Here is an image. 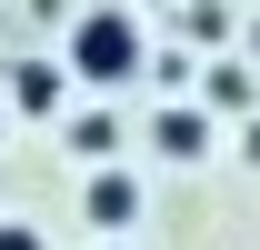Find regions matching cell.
<instances>
[{
  "label": "cell",
  "mask_w": 260,
  "mask_h": 250,
  "mask_svg": "<svg viewBox=\"0 0 260 250\" xmlns=\"http://www.w3.org/2000/svg\"><path fill=\"white\" fill-rule=\"evenodd\" d=\"M140 20L130 10H80V30H70V70L80 80H100V90H120V80H140Z\"/></svg>",
  "instance_id": "6da1fadb"
},
{
  "label": "cell",
  "mask_w": 260,
  "mask_h": 250,
  "mask_svg": "<svg viewBox=\"0 0 260 250\" xmlns=\"http://www.w3.org/2000/svg\"><path fill=\"white\" fill-rule=\"evenodd\" d=\"M80 210H90V230H110V240H120L130 220H140V180H130V170H90Z\"/></svg>",
  "instance_id": "7a4b0ae2"
},
{
  "label": "cell",
  "mask_w": 260,
  "mask_h": 250,
  "mask_svg": "<svg viewBox=\"0 0 260 250\" xmlns=\"http://www.w3.org/2000/svg\"><path fill=\"white\" fill-rule=\"evenodd\" d=\"M160 150L170 160H200L210 150V120H200V110H160Z\"/></svg>",
  "instance_id": "3957f363"
},
{
  "label": "cell",
  "mask_w": 260,
  "mask_h": 250,
  "mask_svg": "<svg viewBox=\"0 0 260 250\" xmlns=\"http://www.w3.org/2000/svg\"><path fill=\"white\" fill-rule=\"evenodd\" d=\"M10 100H20V110H60V70H20V80H10Z\"/></svg>",
  "instance_id": "277c9868"
},
{
  "label": "cell",
  "mask_w": 260,
  "mask_h": 250,
  "mask_svg": "<svg viewBox=\"0 0 260 250\" xmlns=\"http://www.w3.org/2000/svg\"><path fill=\"white\" fill-rule=\"evenodd\" d=\"M110 140H120V120H100V110H90V120H80V130H70V150H90V160L110 150Z\"/></svg>",
  "instance_id": "5b68a950"
},
{
  "label": "cell",
  "mask_w": 260,
  "mask_h": 250,
  "mask_svg": "<svg viewBox=\"0 0 260 250\" xmlns=\"http://www.w3.org/2000/svg\"><path fill=\"white\" fill-rule=\"evenodd\" d=\"M0 250H50V240H40L30 220H0Z\"/></svg>",
  "instance_id": "8992f818"
}]
</instances>
